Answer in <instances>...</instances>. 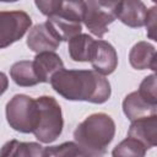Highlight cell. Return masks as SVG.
I'll list each match as a JSON object with an SVG mask.
<instances>
[{"instance_id":"obj_17","label":"cell","mask_w":157,"mask_h":157,"mask_svg":"<svg viewBox=\"0 0 157 157\" xmlns=\"http://www.w3.org/2000/svg\"><path fill=\"white\" fill-rule=\"evenodd\" d=\"M94 39L85 33L71 38L69 40V54L74 61H90Z\"/></svg>"},{"instance_id":"obj_1","label":"cell","mask_w":157,"mask_h":157,"mask_svg":"<svg viewBox=\"0 0 157 157\" xmlns=\"http://www.w3.org/2000/svg\"><path fill=\"white\" fill-rule=\"evenodd\" d=\"M50 85L56 93L69 101L104 103L110 97L109 81L93 70H60Z\"/></svg>"},{"instance_id":"obj_10","label":"cell","mask_w":157,"mask_h":157,"mask_svg":"<svg viewBox=\"0 0 157 157\" xmlns=\"http://www.w3.org/2000/svg\"><path fill=\"white\" fill-rule=\"evenodd\" d=\"M128 137L137 140L146 150L155 147L157 144V115H150L131 121Z\"/></svg>"},{"instance_id":"obj_6","label":"cell","mask_w":157,"mask_h":157,"mask_svg":"<svg viewBox=\"0 0 157 157\" xmlns=\"http://www.w3.org/2000/svg\"><path fill=\"white\" fill-rule=\"evenodd\" d=\"M119 1H83L82 22L88 31L102 38L108 32V26L117 18Z\"/></svg>"},{"instance_id":"obj_4","label":"cell","mask_w":157,"mask_h":157,"mask_svg":"<svg viewBox=\"0 0 157 157\" xmlns=\"http://www.w3.org/2000/svg\"><path fill=\"white\" fill-rule=\"evenodd\" d=\"M83 1H60L58 9L48 17V22L60 40H70L81 33Z\"/></svg>"},{"instance_id":"obj_9","label":"cell","mask_w":157,"mask_h":157,"mask_svg":"<svg viewBox=\"0 0 157 157\" xmlns=\"http://www.w3.org/2000/svg\"><path fill=\"white\" fill-rule=\"evenodd\" d=\"M90 63L94 69L93 71L99 75H110L118 66V55L114 47L105 40H94Z\"/></svg>"},{"instance_id":"obj_3","label":"cell","mask_w":157,"mask_h":157,"mask_svg":"<svg viewBox=\"0 0 157 157\" xmlns=\"http://www.w3.org/2000/svg\"><path fill=\"white\" fill-rule=\"evenodd\" d=\"M38 110H39V119L37 129L34 130V136L43 144H50L55 141L64 126L61 108L56 99L52 96H42L36 99Z\"/></svg>"},{"instance_id":"obj_2","label":"cell","mask_w":157,"mask_h":157,"mask_svg":"<svg viewBox=\"0 0 157 157\" xmlns=\"http://www.w3.org/2000/svg\"><path fill=\"white\" fill-rule=\"evenodd\" d=\"M115 135V123L105 113H94L77 125L75 144L90 157H103Z\"/></svg>"},{"instance_id":"obj_5","label":"cell","mask_w":157,"mask_h":157,"mask_svg":"<svg viewBox=\"0 0 157 157\" xmlns=\"http://www.w3.org/2000/svg\"><path fill=\"white\" fill-rule=\"evenodd\" d=\"M39 110L36 99L26 94H15L6 104V120L9 125L23 134L34 132L38 125Z\"/></svg>"},{"instance_id":"obj_19","label":"cell","mask_w":157,"mask_h":157,"mask_svg":"<svg viewBox=\"0 0 157 157\" xmlns=\"http://www.w3.org/2000/svg\"><path fill=\"white\" fill-rule=\"evenodd\" d=\"M48 157H90L75 142H64L58 146L45 147Z\"/></svg>"},{"instance_id":"obj_22","label":"cell","mask_w":157,"mask_h":157,"mask_svg":"<svg viewBox=\"0 0 157 157\" xmlns=\"http://www.w3.org/2000/svg\"><path fill=\"white\" fill-rule=\"evenodd\" d=\"M7 86H9V78L7 76L0 71V96L7 90Z\"/></svg>"},{"instance_id":"obj_21","label":"cell","mask_w":157,"mask_h":157,"mask_svg":"<svg viewBox=\"0 0 157 157\" xmlns=\"http://www.w3.org/2000/svg\"><path fill=\"white\" fill-rule=\"evenodd\" d=\"M156 17H157V10L156 6H152L148 11H147V17H146V27H147V34L151 39L156 40Z\"/></svg>"},{"instance_id":"obj_7","label":"cell","mask_w":157,"mask_h":157,"mask_svg":"<svg viewBox=\"0 0 157 157\" xmlns=\"http://www.w3.org/2000/svg\"><path fill=\"white\" fill-rule=\"evenodd\" d=\"M31 25L32 20L25 11H0V49L21 39Z\"/></svg>"},{"instance_id":"obj_15","label":"cell","mask_w":157,"mask_h":157,"mask_svg":"<svg viewBox=\"0 0 157 157\" xmlns=\"http://www.w3.org/2000/svg\"><path fill=\"white\" fill-rule=\"evenodd\" d=\"M130 65L136 70H156V50L147 42H137L129 53Z\"/></svg>"},{"instance_id":"obj_12","label":"cell","mask_w":157,"mask_h":157,"mask_svg":"<svg viewBox=\"0 0 157 157\" xmlns=\"http://www.w3.org/2000/svg\"><path fill=\"white\" fill-rule=\"evenodd\" d=\"M33 67L37 75V78L40 82H50L52 77L64 69L63 60L54 52L39 53L34 56Z\"/></svg>"},{"instance_id":"obj_14","label":"cell","mask_w":157,"mask_h":157,"mask_svg":"<svg viewBox=\"0 0 157 157\" xmlns=\"http://www.w3.org/2000/svg\"><path fill=\"white\" fill-rule=\"evenodd\" d=\"M0 157H48L47 148L37 142L7 141L0 150Z\"/></svg>"},{"instance_id":"obj_16","label":"cell","mask_w":157,"mask_h":157,"mask_svg":"<svg viewBox=\"0 0 157 157\" xmlns=\"http://www.w3.org/2000/svg\"><path fill=\"white\" fill-rule=\"evenodd\" d=\"M10 76L16 85L22 87H29L39 83L33 67V61L29 60H21L15 63L10 69Z\"/></svg>"},{"instance_id":"obj_13","label":"cell","mask_w":157,"mask_h":157,"mask_svg":"<svg viewBox=\"0 0 157 157\" xmlns=\"http://www.w3.org/2000/svg\"><path fill=\"white\" fill-rule=\"evenodd\" d=\"M123 112L126 115V118L131 121L150 117V115H156L157 112V105H152L147 103L139 93L137 91L129 93L124 101H123Z\"/></svg>"},{"instance_id":"obj_20","label":"cell","mask_w":157,"mask_h":157,"mask_svg":"<svg viewBox=\"0 0 157 157\" xmlns=\"http://www.w3.org/2000/svg\"><path fill=\"white\" fill-rule=\"evenodd\" d=\"M137 93L150 104L157 105V96H156V75L152 74L146 76L140 83Z\"/></svg>"},{"instance_id":"obj_8","label":"cell","mask_w":157,"mask_h":157,"mask_svg":"<svg viewBox=\"0 0 157 157\" xmlns=\"http://www.w3.org/2000/svg\"><path fill=\"white\" fill-rule=\"evenodd\" d=\"M60 39L48 21L33 26L27 36V45L31 50L39 53L54 52L59 48Z\"/></svg>"},{"instance_id":"obj_18","label":"cell","mask_w":157,"mask_h":157,"mask_svg":"<svg viewBox=\"0 0 157 157\" xmlns=\"http://www.w3.org/2000/svg\"><path fill=\"white\" fill-rule=\"evenodd\" d=\"M146 147L135 139L126 137L112 151V157H145Z\"/></svg>"},{"instance_id":"obj_11","label":"cell","mask_w":157,"mask_h":157,"mask_svg":"<svg viewBox=\"0 0 157 157\" xmlns=\"http://www.w3.org/2000/svg\"><path fill=\"white\" fill-rule=\"evenodd\" d=\"M147 7L139 0H125L118 2L117 17L126 26L136 28L145 26L147 17Z\"/></svg>"}]
</instances>
